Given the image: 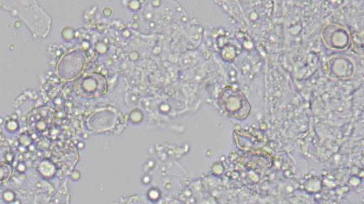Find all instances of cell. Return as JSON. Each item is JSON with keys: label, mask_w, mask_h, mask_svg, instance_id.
Listing matches in <instances>:
<instances>
[{"label": "cell", "mask_w": 364, "mask_h": 204, "mask_svg": "<svg viewBox=\"0 0 364 204\" xmlns=\"http://www.w3.org/2000/svg\"><path fill=\"white\" fill-rule=\"evenodd\" d=\"M127 119L117 109L113 107H103L93 111L87 119V127L93 132H116L123 130Z\"/></svg>", "instance_id": "obj_1"}, {"label": "cell", "mask_w": 364, "mask_h": 204, "mask_svg": "<svg viewBox=\"0 0 364 204\" xmlns=\"http://www.w3.org/2000/svg\"><path fill=\"white\" fill-rule=\"evenodd\" d=\"M218 104L228 117L236 120L246 119L251 111V105L245 95L231 86H227L220 91Z\"/></svg>", "instance_id": "obj_2"}, {"label": "cell", "mask_w": 364, "mask_h": 204, "mask_svg": "<svg viewBox=\"0 0 364 204\" xmlns=\"http://www.w3.org/2000/svg\"><path fill=\"white\" fill-rule=\"evenodd\" d=\"M320 36L324 46L336 52L348 50L352 44L349 29L339 23H325L321 28Z\"/></svg>", "instance_id": "obj_3"}, {"label": "cell", "mask_w": 364, "mask_h": 204, "mask_svg": "<svg viewBox=\"0 0 364 204\" xmlns=\"http://www.w3.org/2000/svg\"><path fill=\"white\" fill-rule=\"evenodd\" d=\"M75 93L86 98H93L104 96L108 90L106 78L97 72L82 75L74 84Z\"/></svg>", "instance_id": "obj_4"}, {"label": "cell", "mask_w": 364, "mask_h": 204, "mask_svg": "<svg viewBox=\"0 0 364 204\" xmlns=\"http://www.w3.org/2000/svg\"><path fill=\"white\" fill-rule=\"evenodd\" d=\"M326 72L332 79L343 81L350 80L356 74V62L349 55H333L326 62Z\"/></svg>", "instance_id": "obj_5"}, {"label": "cell", "mask_w": 364, "mask_h": 204, "mask_svg": "<svg viewBox=\"0 0 364 204\" xmlns=\"http://www.w3.org/2000/svg\"><path fill=\"white\" fill-rule=\"evenodd\" d=\"M87 62V57L82 50H75L69 52L60 61L59 75L63 80H74L81 74Z\"/></svg>", "instance_id": "obj_6"}, {"label": "cell", "mask_w": 364, "mask_h": 204, "mask_svg": "<svg viewBox=\"0 0 364 204\" xmlns=\"http://www.w3.org/2000/svg\"><path fill=\"white\" fill-rule=\"evenodd\" d=\"M129 119L133 123H139L143 119V113L140 110L134 109L130 112L129 115Z\"/></svg>", "instance_id": "obj_7"}]
</instances>
